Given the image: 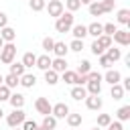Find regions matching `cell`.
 <instances>
[{"label": "cell", "instance_id": "obj_55", "mask_svg": "<svg viewBox=\"0 0 130 130\" xmlns=\"http://www.w3.org/2000/svg\"><path fill=\"white\" fill-rule=\"evenodd\" d=\"M45 2H47V0H45Z\"/></svg>", "mask_w": 130, "mask_h": 130}, {"label": "cell", "instance_id": "obj_29", "mask_svg": "<svg viewBox=\"0 0 130 130\" xmlns=\"http://www.w3.org/2000/svg\"><path fill=\"white\" fill-rule=\"evenodd\" d=\"M89 71H91V63H89L87 59H83V61L79 63V67H77V71H75V73H77V75H87Z\"/></svg>", "mask_w": 130, "mask_h": 130}, {"label": "cell", "instance_id": "obj_54", "mask_svg": "<svg viewBox=\"0 0 130 130\" xmlns=\"http://www.w3.org/2000/svg\"><path fill=\"white\" fill-rule=\"evenodd\" d=\"M12 130H22V128H12Z\"/></svg>", "mask_w": 130, "mask_h": 130}, {"label": "cell", "instance_id": "obj_52", "mask_svg": "<svg viewBox=\"0 0 130 130\" xmlns=\"http://www.w3.org/2000/svg\"><path fill=\"white\" fill-rule=\"evenodd\" d=\"M39 130H47V128H43V126H39Z\"/></svg>", "mask_w": 130, "mask_h": 130}, {"label": "cell", "instance_id": "obj_36", "mask_svg": "<svg viewBox=\"0 0 130 130\" xmlns=\"http://www.w3.org/2000/svg\"><path fill=\"white\" fill-rule=\"evenodd\" d=\"M67 47H69V51H73V53H81V49H83V41L73 39V41H71V45H67Z\"/></svg>", "mask_w": 130, "mask_h": 130}, {"label": "cell", "instance_id": "obj_5", "mask_svg": "<svg viewBox=\"0 0 130 130\" xmlns=\"http://www.w3.org/2000/svg\"><path fill=\"white\" fill-rule=\"evenodd\" d=\"M45 8L49 10V16H55V18H59V16L65 12V6H63L61 0H49V4H47Z\"/></svg>", "mask_w": 130, "mask_h": 130}, {"label": "cell", "instance_id": "obj_21", "mask_svg": "<svg viewBox=\"0 0 130 130\" xmlns=\"http://www.w3.org/2000/svg\"><path fill=\"white\" fill-rule=\"evenodd\" d=\"M20 63L24 65V69H28V67H32V65L37 63V55L28 51V53H24V55H22V61H20Z\"/></svg>", "mask_w": 130, "mask_h": 130}, {"label": "cell", "instance_id": "obj_28", "mask_svg": "<svg viewBox=\"0 0 130 130\" xmlns=\"http://www.w3.org/2000/svg\"><path fill=\"white\" fill-rule=\"evenodd\" d=\"M102 14H104V8H102V4L93 0V2L89 4V16H102Z\"/></svg>", "mask_w": 130, "mask_h": 130}, {"label": "cell", "instance_id": "obj_48", "mask_svg": "<svg viewBox=\"0 0 130 130\" xmlns=\"http://www.w3.org/2000/svg\"><path fill=\"white\" fill-rule=\"evenodd\" d=\"M79 2H81V4H87V6H89V4L93 2V0H79Z\"/></svg>", "mask_w": 130, "mask_h": 130}, {"label": "cell", "instance_id": "obj_42", "mask_svg": "<svg viewBox=\"0 0 130 130\" xmlns=\"http://www.w3.org/2000/svg\"><path fill=\"white\" fill-rule=\"evenodd\" d=\"M8 98H10V89L2 83L0 85V102H8Z\"/></svg>", "mask_w": 130, "mask_h": 130}, {"label": "cell", "instance_id": "obj_11", "mask_svg": "<svg viewBox=\"0 0 130 130\" xmlns=\"http://www.w3.org/2000/svg\"><path fill=\"white\" fill-rule=\"evenodd\" d=\"M0 39H2L4 43H14V39H16V30H14L12 26H4V28L0 30Z\"/></svg>", "mask_w": 130, "mask_h": 130}, {"label": "cell", "instance_id": "obj_49", "mask_svg": "<svg viewBox=\"0 0 130 130\" xmlns=\"http://www.w3.org/2000/svg\"><path fill=\"white\" fill-rule=\"evenodd\" d=\"M2 83H4V75L0 73V85H2Z\"/></svg>", "mask_w": 130, "mask_h": 130}, {"label": "cell", "instance_id": "obj_10", "mask_svg": "<svg viewBox=\"0 0 130 130\" xmlns=\"http://www.w3.org/2000/svg\"><path fill=\"white\" fill-rule=\"evenodd\" d=\"M71 35H73V39L83 41V39L87 37V26H85V24H73V26H71Z\"/></svg>", "mask_w": 130, "mask_h": 130}, {"label": "cell", "instance_id": "obj_1", "mask_svg": "<svg viewBox=\"0 0 130 130\" xmlns=\"http://www.w3.org/2000/svg\"><path fill=\"white\" fill-rule=\"evenodd\" d=\"M73 12H63L57 20H55V30L57 32H69L73 26Z\"/></svg>", "mask_w": 130, "mask_h": 130}, {"label": "cell", "instance_id": "obj_12", "mask_svg": "<svg viewBox=\"0 0 130 130\" xmlns=\"http://www.w3.org/2000/svg\"><path fill=\"white\" fill-rule=\"evenodd\" d=\"M8 102H10L12 110H20V108L24 106V95H22V93H10Z\"/></svg>", "mask_w": 130, "mask_h": 130}, {"label": "cell", "instance_id": "obj_25", "mask_svg": "<svg viewBox=\"0 0 130 130\" xmlns=\"http://www.w3.org/2000/svg\"><path fill=\"white\" fill-rule=\"evenodd\" d=\"M118 22L120 24H130V10L128 8H122V10H118Z\"/></svg>", "mask_w": 130, "mask_h": 130}, {"label": "cell", "instance_id": "obj_19", "mask_svg": "<svg viewBox=\"0 0 130 130\" xmlns=\"http://www.w3.org/2000/svg\"><path fill=\"white\" fill-rule=\"evenodd\" d=\"M106 57H108L112 63H116V61H120V59H122V51H120V49H116V47H110V49H106Z\"/></svg>", "mask_w": 130, "mask_h": 130}, {"label": "cell", "instance_id": "obj_32", "mask_svg": "<svg viewBox=\"0 0 130 130\" xmlns=\"http://www.w3.org/2000/svg\"><path fill=\"white\" fill-rule=\"evenodd\" d=\"M4 85H6L8 89H14V87L18 85V77H16V75H12V73H8V75L4 77Z\"/></svg>", "mask_w": 130, "mask_h": 130}, {"label": "cell", "instance_id": "obj_15", "mask_svg": "<svg viewBox=\"0 0 130 130\" xmlns=\"http://www.w3.org/2000/svg\"><path fill=\"white\" fill-rule=\"evenodd\" d=\"M102 104H104V102H102L100 95H87V98H85V106H87L89 110H100Z\"/></svg>", "mask_w": 130, "mask_h": 130}, {"label": "cell", "instance_id": "obj_41", "mask_svg": "<svg viewBox=\"0 0 130 130\" xmlns=\"http://www.w3.org/2000/svg\"><path fill=\"white\" fill-rule=\"evenodd\" d=\"M100 4H102V8H104V14L114 10V0H100Z\"/></svg>", "mask_w": 130, "mask_h": 130}, {"label": "cell", "instance_id": "obj_27", "mask_svg": "<svg viewBox=\"0 0 130 130\" xmlns=\"http://www.w3.org/2000/svg\"><path fill=\"white\" fill-rule=\"evenodd\" d=\"M65 120H67V124H69L71 128H77V126L81 124V114H71V112H69Z\"/></svg>", "mask_w": 130, "mask_h": 130}, {"label": "cell", "instance_id": "obj_14", "mask_svg": "<svg viewBox=\"0 0 130 130\" xmlns=\"http://www.w3.org/2000/svg\"><path fill=\"white\" fill-rule=\"evenodd\" d=\"M71 98H73L75 102H81V100H85V98H87V91H85V87H83V85H73V89H71Z\"/></svg>", "mask_w": 130, "mask_h": 130}, {"label": "cell", "instance_id": "obj_35", "mask_svg": "<svg viewBox=\"0 0 130 130\" xmlns=\"http://www.w3.org/2000/svg\"><path fill=\"white\" fill-rule=\"evenodd\" d=\"M28 4H30V10H35V12H41V10H45V6H47L45 0H30Z\"/></svg>", "mask_w": 130, "mask_h": 130}, {"label": "cell", "instance_id": "obj_31", "mask_svg": "<svg viewBox=\"0 0 130 130\" xmlns=\"http://www.w3.org/2000/svg\"><path fill=\"white\" fill-rule=\"evenodd\" d=\"M95 41H98V45H100V47H102L104 51L112 47V37H108V35H102V37H98Z\"/></svg>", "mask_w": 130, "mask_h": 130}, {"label": "cell", "instance_id": "obj_51", "mask_svg": "<svg viewBox=\"0 0 130 130\" xmlns=\"http://www.w3.org/2000/svg\"><path fill=\"white\" fill-rule=\"evenodd\" d=\"M2 116H4V112H2V108H0V118H2Z\"/></svg>", "mask_w": 130, "mask_h": 130}, {"label": "cell", "instance_id": "obj_37", "mask_svg": "<svg viewBox=\"0 0 130 130\" xmlns=\"http://www.w3.org/2000/svg\"><path fill=\"white\" fill-rule=\"evenodd\" d=\"M65 6H67V12H75L81 8V2L79 0H65Z\"/></svg>", "mask_w": 130, "mask_h": 130}, {"label": "cell", "instance_id": "obj_17", "mask_svg": "<svg viewBox=\"0 0 130 130\" xmlns=\"http://www.w3.org/2000/svg\"><path fill=\"white\" fill-rule=\"evenodd\" d=\"M85 85H87V87H85L87 95H100V91H102V81H87Z\"/></svg>", "mask_w": 130, "mask_h": 130}, {"label": "cell", "instance_id": "obj_8", "mask_svg": "<svg viewBox=\"0 0 130 130\" xmlns=\"http://www.w3.org/2000/svg\"><path fill=\"white\" fill-rule=\"evenodd\" d=\"M51 69H53L55 73L67 71V59H65V57H55V59H51Z\"/></svg>", "mask_w": 130, "mask_h": 130}, {"label": "cell", "instance_id": "obj_6", "mask_svg": "<svg viewBox=\"0 0 130 130\" xmlns=\"http://www.w3.org/2000/svg\"><path fill=\"white\" fill-rule=\"evenodd\" d=\"M67 114H69V106H67V104H63V102H59V104H55V106L51 108V116H53V118H57V120L67 118Z\"/></svg>", "mask_w": 130, "mask_h": 130}, {"label": "cell", "instance_id": "obj_50", "mask_svg": "<svg viewBox=\"0 0 130 130\" xmlns=\"http://www.w3.org/2000/svg\"><path fill=\"white\" fill-rule=\"evenodd\" d=\"M2 47H4V41H2V39H0V49H2Z\"/></svg>", "mask_w": 130, "mask_h": 130}, {"label": "cell", "instance_id": "obj_4", "mask_svg": "<svg viewBox=\"0 0 130 130\" xmlns=\"http://www.w3.org/2000/svg\"><path fill=\"white\" fill-rule=\"evenodd\" d=\"M112 41L118 43L120 47H128V45H130V30H126V28H118V30L112 35Z\"/></svg>", "mask_w": 130, "mask_h": 130}, {"label": "cell", "instance_id": "obj_9", "mask_svg": "<svg viewBox=\"0 0 130 130\" xmlns=\"http://www.w3.org/2000/svg\"><path fill=\"white\" fill-rule=\"evenodd\" d=\"M102 79H104V81H108L110 85H116V83H120L122 75H120V71H116V69H108V71H106V75H104Z\"/></svg>", "mask_w": 130, "mask_h": 130}, {"label": "cell", "instance_id": "obj_44", "mask_svg": "<svg viewBox=\"0 0 130 130\" xmlns=\"http://www.w3.org/2000/svg\"><path fill=\"white\" fill-rule=\"evenodd\" d=\"M100 65H102V67H106V69H110L114 63H112V61L106 57V53H104V55H100Z\"/></svg>", "mask_w": 130, "mask_h": 130}, {"label": "cell", "instance_id": "obj_43", "mask_svg": "<svg viewBox=\"0 0 130 130\" xmlns=\"http://www.w3.org/2000/svg\"><path fill=\"white\" fill-rule=\"evenodd\" d=\"M89 49H91V53H93V55H95V57H100V55H104V53H106V51H104V49H102V47H100V45H98V41H93V43H91V47H89Z\"/></svg>", "mask_w": 130, "mask_h": 130}, {"label": "cell", "instance_id": "obj_7", "mask_svg": "<svg viewBox=\"0 0 130 130\" xmlns=\"http://www.w3.org/2000/svg\"><path fill=\"white\" fill-rule=\"evenodd\" d=\"M35 108H37V112H39V114H43V116H49L53 106L49 104V100H47V98H37V102H35Z\"/></svg>", "mask_w": 130, "mask_h": 130}, {"label": "cell", "instance_id": "obj_26", "mask_svg": "<svg viewBox=\"0 0 130 130\" xmlns=\"http://www.w3.org/2000/svg\"><path fill=\"white\" fill-rule=\"evenodd\" d=\"M116 116H118V122H126V120H130V106H122V108L116 112Z\"/></svg>", "mask_w": 130, "mask_h": 130}, {"label": "cell", "instance_id": "obj_40", "mask_svg": "<svg viewBox=\"0 0 130 130\" xmlns=\"http://www.w3.org/2000/svg\"><path fill=\"white\" fill-rule=\"evenodd\" d=\"M20 126H22V130H39V124L35 120H24Z\"/></svg>", "mask_w": 130, "mask_h": 130}, {"label": "cell", "instance_id": "obj_2", "mask_svg": "<svg viewBox=\"0 0 130 130\" xmlns=\"http://www.w3.org/2000/svg\"><path fill=\"white\" fill-rule=\"evenodd\" d=\"M16 57V45L14 43H4V47L0 49V63L10 65Z\"/></svg>", "mask_w": 130, "mask_h": 130}, {"label": "cell", "instance_id": "obj_39", "mask_svg": "<svg viewBox=\"0 0 130 130\" xmlns=\"http://www.w3.org/2000/svg\"><path fill=\"white\" fill-rule=\"evenodd\" d=\"M53 45H55V39H51V37H45V39H43V49H45L47 53L53 51Z\"/></svg>", "mask_w": 130, "mask_h": 130}, {"label": "cell", "instance_id": "obj_53", "mask_svg": "<svg viewBox=\"0 0 130 130\" xmlns=\"http://www.w3.org/2000/svg\"><path fill=\"white\" fill-rule=\"evenodd\" d=\"M91 130H102V128H98V126H95V128H91Z\"/></svg>", "mask_w": 130, "mask_h": 130}, {"label": "cell", "instance_id": "obj_45", "mask_svg": "<svg viewBox=\"0 0 130 130\" xmlns=\"http://www.w3.org/2000/svg\"><path fill=\"white\" fill-rule=\"evenodd\" d=\"M87 79H89V81H102V75H100L98 71H89V73H87Z\"/></svg>", "mask_w": 130, "mask_h": 130}, {"label": "cell", "instance_id": "obj_47", "mask_svg": "<svg viewBox=\"0 0 130 130\" xmlns=\"http://www.w3.org/2000/svg\"><path fill=\"white\" fill-rule=\"evenodd\" d=\"M108 130H124V126H122V122H110Z\"/></svg>", "mask_w": 130, "mask_h": 130}, {"label": "cell", "instance_id": "obj_24", "mask_svg": "<svg viewBox=\"0 0 130 130\" xmlns=\"http://www.w3.org/2000/svg\"><path fill=\"white\" fill-rule=\"evenodd\" d=\"M41 126H43V128H47V130H55V126H57V118H53L51 114H49V116H43Z\"/></svg>", "mask_w": 130, "mask_h": 130}, {"label": "cell", "instance_id": "obj_13", "mask_svg": "<svg viewBox=\"0 0 130 130\" xmlns=\"http://www.w3.org/2000/svg\"><path fill=\"white\" fill-rule=\"evenodd\" d=\"M18 83L22 85V87H35V83H37V77L32 75V73H24L22 77H18Z\"/></svg>", "mask_w": 130, "mask_h": 130}, {"label": "cell", "instance_id": "obj_34", "mask_svg": "<svg viewBox=\"0 0 130 130\" xmlns=\"http://www.w3.org/2000/svg\"><path fill=\"white\" fill-rule=\"evenodd\" d=\"M110 93H112V98H114V100H122V98H124V89H122V85H120V83L112 85V91H110Z\"/></svg>", "mask_w": 130, "mask_h": 130}, {"label": "cell", "instance_id": "obj_30", "mask_svg": "<svg viewBox=\"0 0 130 130\" xmlns=\"http://www.w3.org/2000/svg\"><path fill=\"white\" fill-rule=\"evenodd\" d=\"M45 81H47L49 85H55V83L59 81V73H55L53 69H47V71H45Z\"/></svg>", "mask_w": 130, "mask_h": 130}, {"label": "cell", "instance_id": "obj_46", "mask_svg": "<svg viewBox=\"0 0 130 130\" xmlns=\"http://www.w3.org/2000/svg\"><path fill=\"white\" fill-rule=\"evenodd\" d=\"M4 26H8V16H6V14L0 10V30H2Z\"/></svg>", "mask_w": 130, "mask_h": 130}, {"label": "cell", "instance_id": "obj_20", "mask_svg": "<svg viewBox=\"0 0 130 130\" xmlns=\"http://www.w3.org/2000/svg\"><path fill=\"white\" fill-rule=\"evenodd\" d=\"M87 35H91V37H102L104 35V28H102V24L100 22H91L89 26H87Z\"/></svg>", "mask_w": 130, "mask_h": 130}, {"label": "cell", "instance_id": "obj_22", "mask_svg": "<svg viewBox=\"0 0 130 130\" xmlns=\"http://www.w3.org/2000/svg\"><path fill=\"white\" fill-rule=\"evenodd\" d=\"M10 73H12V75H16V77H22V75L26 73V69H24V65H22L20 61H18V63H14V61H12V63H10Z\"/></svg>", "mask_w": 130, "mask_h": 130}, {"label": "cell", "instance_id": "obj_33", "mask_svg": "<svg viewBox=\"0 0 130 130\" xmlns=\"http://www.w3.org/2000/svg\"><path fill=\"white\" fill-rule=\"evenodd\" d=\"M112 122V116L110 114H100L98 116V128H108Z\"/></svg>", "mask_w": 130, "mask_h": 130}, {"label": "cell", "instance_id": "obj_16", "mask_svg": "<svg viewBox=\"0 0 130 130\" xmlns=\"http://www.w3.org/2000/svg\"><path fill=\"white\" fill-rule=\"evenodd\" d=\"M35 67H39L41 71H47V69H51V57H49V55H41V57H37V63H35Z\"/></svg>", "mask_w": 130, "mask_h": 130}, {"label": "cell", "instance_id": "obj_38", "mask_svg": "<svg viewBox=\"0 0 130 130\" xmlns=\"http://www.w3.org/2000/svg\"><path fill=\"white\" fill-rule=\"evenodd\" d=\"M102 28H104V35H108V37H112V35L118 30V26H116L114 22H106V24H102Z\"/></svg>", "mask_w": 130, "mask_h": 130}, {"label": "cell", "instance_id": "obj_23", "mask_svg": "<svg viewBox=\"0 0 130 130\" xmlns=\"http://www.w3.org/2000/svg\"><path fill=\"white\" fill-rule=\"evenodd\" d=\"M77 77H79V75H77L75 71H69V69L63 71V81L69 83V85H77Z\"/></svg>", "mask_w": 130, "mask_h": 130}, {"label": "cell", "instance_id": "obj_3", "mask_svg": "<svg viewBox=\"0 0 130 130\" xmlns=\"http://www.w3.org/2000/svg\"><path fill=\"white\" fill-rule=\"evenodd\" d=\"M24 120H26V116H24V110H22V108H20V110H12V114L6 116V124H8L10 128H18Z\"/></svg>", "mask_w": 130, "mask_h": 130}, {"label": "cell", "instance_id": "obj_18", "mask_svg": "<svg viewBox=\"0 0 130 130\" xmlns=\"http://www.w3.org/2000/svg\"><path fill=\"white\" fill-rule=\"evenodd\" d=\"M67 51H69V47H67L65 43L55 41V45H53V53H55V57H65V55H67Z\"/></svg>", "mask_w": 130, "mask_h": 130}]
</instances>
